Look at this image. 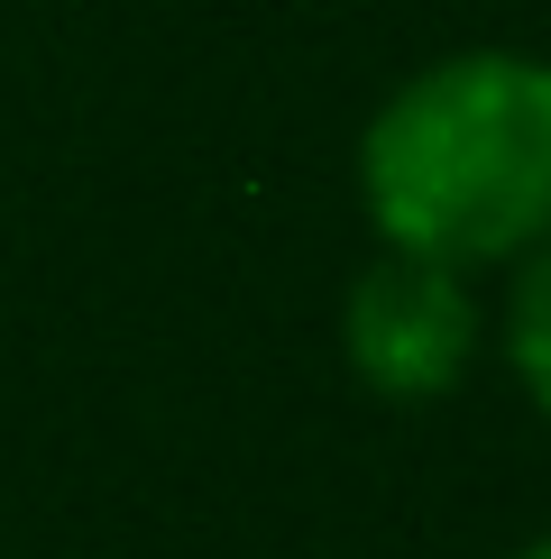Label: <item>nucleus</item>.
<instances>
[{"label":"nucleus","mask_w":551,"mask_h":559,"mask_svg":"<svg viewBox=\"0 0 551 559\" xmlns=\"http://www.w3.org/2000/svg\"><path fill=\"white\" fill-rule=\"evenodd\" d=\"M524 559H551V542H534V550H524Z\"/></svg>","instance_id":"obj_4"},{"label":"nucleus","mask_w":551,"mask_h":559,"mask_svg":"<svg viewBox=\"0 0 551 559\" xmlns=\"http://www.w3.org/2000/svg\"><path fill=\"white\" fill-rule=\"evenodd\" d=\"M478 348V302L459 285V266L432 258H386L350 285V367L396 404H432L469 377Z\"/></svg>","instance_id":"obj_2"},{"label":"nucleus","mask_w":551,"mask_h":559,"mask_svg":"<svg viewBox=\"0 0 551 559\" xmlns=\"http://www.w3.org/2000/svg\"><path fill=\"white\" fill-rule=\"evenodd\" d=\"M505 348H515L524 394L551 413V239H534V258L515 275V321H505Z\"/></svg>","instance_id":"obj_3"},{"label":"nucleus","mask_w":551,"mask_h":559,"mask_svg":"<svg viewBox=\"0 0 551 559\" xmlns=\"http://www.w3.org/2000/svg\"><path fill=\"white\" fill-rule=\"evenodd\" d=\"M377 229L432 266H496L551 239V64L450 56L377 110L359 147Z\"/></svg>","instance_id":"obj_1"}]
</instances>
